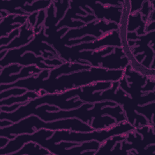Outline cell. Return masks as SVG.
Masks as SVG:
<instances>
[{
  "label": "cell",
  "instance_id": "3",
  "mask_svg": "<svg viewBox=\"0 0 155 155\" xmlns=\"http://www.w3.org/2000/svg\"><path fill=\"white\" fill-rule=\"evenodd\" d=\"M135 128L133 125L125 120L105 129L94 130L88 132L73 131L65 130H56L54 131L52 136L47 139L44 148L48 150L51 154H55L59 148L58 143L61 141L81 143L84 142L96 140L101 144L112 136L127 133L135 130Z\"/></svg>",
  "mask_w": 155,
  "mask_h": 155
},
{
  "label": "cell",
  "instance_id": "28",
  "mask_svg": "<svg viewBox=\"0 0 155 155\" xmlns=\"http://www.w3.org/2000/svg\"><path fill=\"white\" fill-rule=\"evenodd\" d=\"M13 124V122L7 120V119H3V120H1V122H0V127L1 128H4V127H7L8 126L12 125Z\"/></svg>",
  "mask_w": 155,
  "mask_h": 155
},
{
  "label": "cell",
  "instance_id": "10",
  "mask_svg": "<svg viewBox=\"0 0 155 155\" xmlns=\"http://www.w3.org/2000/svg\"><path fill=\"white\" fill-rule=\"evenodd\" d=\"M114 53L102 57L101 67L109 70L125 69L129 64L128 58L121 47H114Z\"/></svg>",
  "mask_w": 155,
  "mask_h": 155
},
{
  "label": "cell",
  "instance_id": "7",
  "mask_svg": "<svg viewBox=\"0 0 155 155\" xmlns=\"http://www.w3.org/2000/svg\"><path fill=\"white\" fill-rule=\"evenodd\" d=\"M119 25L113 22H107L104 20L96 19L93 22L85 24L82 28L79 29H70L67 31L66 34L59 38L58 41L61 43H64L65 42L69 41L70 39L82 37V36L89 34L93 35L96 38L101 37L104 33L114 30H118Z\"/></svg>",
  "mask_w": 155,
  "mask_h": 155
},
{
  "label": "cell",
  "instance_id": "2",
  "mask_svg": "<svg viewBox=\"0 0 155 155\" xmlns=\"http://www.w3.org/2000/svg\"><path fill=\"white\" fill-rule=\"evenodd\" d=\"M42 128L53 131L65 130L81 132H88L94 130L88 124L76 117L45 122L36 115H30L13 123L10 126L1 128L0 136H4L10 140H13L17 135L33 134Z\"/></svg>",
  "mask_w": 155,
  "mask_h": 155
},
{
  "label": "cell",
  "instance_id": "29",
  "mask_svg": "<svg viewBox=\"0 0 155 155\" xmlns=\"http://www.w3.org/2000/svg\"><path fill=\"white\" fill-rule=\"evenodd\" d=\"M9 14L4 10H0V21L2 20L4 18L7 16Z\"/></svg>",
  "mask_w": 155,
  "mask_h": 155
},
{
  "label": "cell",
  "instance_id": "20",
  "mask_svg": "<svg viewBox=\"0 0 155 155\" xmlns=\"http://www.w3.org/2000/svg\"><path fill=\"white\" fill-rule=\"evenodd\" d=\"M22 68V66L18 64H13L9 65L5 67H4L2 69H1V79H3L7 76H10V74L17 73L19 72Z\"/></svg>",
  "mask_w": 155,
  "mask_h": 155
},
{
  "label": "cell",
  "instance_id": "24",
  "mask_svg": "<svg viewBox=\"0 0 155 155\" xmlns=\"http://www.w3.org/2000/svg\"><path fill=\"white\" fill-rule=\"evenodd\" d=\"M28 102H20V103H16L14 104H12L11 105L7 106V105H3L0 107V110L1 111H4V112H7V113H10L13 112L15 110H16L19 107H20L22 105H25Z\"/></svg>",
  "mask_w": 155,
  "mask_h": 155
},
{
  "label": "cell",
  "instance_id": "9",
  "mask_svg": "<svg viewBox=\"0 0 155 155\" xmlns=\"http://www.w3.org/2000/svg\"><path fill=\"white\" fill-rule=\"evenodd\" d=\"M85 4L92 9L96 19L104 20L107 22H113L118 25L120 24L122 18V7L101 5L97 2Z\"/></svg>",
  "mask_w": 155,
  "mask_h": 155
},
{
  "label": "cell",
  "instance_id": "22",
  "mask_svg": "<svg viewBox=\"0 0 155 155\" xmlns=\"http://www.w3.org/2000/svg\"><path fill=\"white\" fill-rule=\"evenodd\" d=\"M53 4H54V5L56 7H58V10H57V12H56V16L54 18V25L56 24H58V21L63 17V16L64 15V12L67 9V8L68 7V5H69V1H67V3L64 5V1H63V5H61V4H57V3L56 2V1H52Z\"/></svg>",
  "mask_w": 155,
  "mask_h": 155
},
{
  "label": "cell",
  "instance_id": "11",
  "mask_svg": "<svg viewBox=\"0 0 155 155\" xmlns=\"http://www.w3.org/2000/svg\"><path fill=\"white\" fill-rule=\"evenodd\" d=\"M19 28V36L16 37L8 45L1 47V51L4 50H8L10 49H13L14 48H18L22 45H25L32 41L35 36L34 28L30 25L28 21L24 24L22 25Z\"/></svg>",
  "mask_w": 155,
  "mask_h": 155
},
{
  "label": "cell",
  "instance_id": "14",
  "mask_svg": "<svg viewBox=\"0 0 155 155\" xmlns=\"http://www.w3.org/2000/svg\"><path fill=\"white\" fill-rule=\"evenodd\" d=\"M28 154V155H47L51 154L46 148L41 147L37 143L30 141L24 145V146L16 152L12 154Z\"/></svg>",
  "mask_w": 155,
  "mask_h": 155
},
{
  "label": "cell",
  "instance_id": "6",
  "mask_svg": "<svg viewBox=\"0 0 155 155\" xmlns=\"http://www.w3.org/2000/svg\"><path fill=\"white\" fill-rule=\"evenodd\" d=\"M50 44L52 45L53 47H54L59 55V58L62 56L75 53L82 50H95L105 46L115 47H122V42L117 30L107 32L101 37L97 38V39L91 42H85L79 45H75L71 47H68L65 45L60 44L56 40L51 41Z\"/></svg>",
  "mask_w": 155,
  "mask_h": 155
},
{
  "label": "cell",
  "instance_id": "30",
  "mask_svg": "<svg viewBox=\"0 0 155 155\" xmlns=\"http://www.w3.org/2000/svg\"><path fill=\"white\" fill-rule=\"evenodd\" d=\"M96 151L95 150H93V151H86L84 153H81V155H94L95 153H96Z\"/></svg>",
  "mask_w": 155,
  "mask_h": 155
},
{
  "label": "cell",
  "instance_id": "1",
  "mask_svg": "<svg viewBox=\"0 0 155 155\" xmlns=\"http://www.w3.org/2000/svg\"><path fill=\"white\" fill-rule=\"evenodd\" d=\"M125 69L109 70L102 67H91L54 79H41L39 81V90H44L47 93H62L67 90L81 88L99 82H117L124 76Z\"/></svg>",
  "mask_w": 155,
  "mask_h": 155
},
{
  "label": "cell",
  "instance_id": "17",
  "mask_svg": "<svg viewBox=\"0 0 155 155\" xmlns=\"http://www.w3.org/2000/svg\"><path fill=\"white\" fill-rule=\"evenodd\" d=\"M127 136V133H125V134H122L120 135H116L110 137L109 139L106 140L104 142L101 144L100 147L96 151L95 154H99V153H108L111 151L114 145H115V144L117 142H122L125 140Z\"/></svg>",
  "mask_w": 155,
  "mask_h": 155
},
{
  "label": "cell",
  "instance_id": "16",
  "mask_svg": "<svg viewBox=\"0 0 155 155\" xmlns=\"http://www.w3.org/2000/svg\"><path fill=\"white\" fill-rule=\"evenodd\" d=\"M38 97H39V94L35 92V91H28L25 94L20 96H12V97L4 99L2 100H1L0 102V105H11L12 104H16V103H20V102H28L33 99H35Z\"/></svg>",
  "mask_w": 155,
  "mask_h": 155
},
{
  "label": "cell",
  "instance_id": "25",
  "mask_svg": "<svg viewBox=\"0 0 155 155\" xmlns=\"http://www.w3.org/2000/svg\"><path fill=\"white\" fill-rule=\"evenodd\" d=\"M154 78H148L147 81V85L142 87L141 88V90L143 92H147V91H152L153 92L154 91Z\"/></svg>",
  "mask_w": 155,
  "mask_h": 155
},
{
  "label": "cell",
  "instance_id": "13",
  "mask_svg": "<svg viewBox=\"0 0 155 155\" xmlns=\"http://www.w3.org/2000/svg\"><path fill=\"white\" fill-rule=\"evenodd\" d=\"M42 69L39 68L35 65L23 67L21 70L20 71V73H17L16 74L8 76L3 79H1L0 83L1 84H12L16 82L21 78H28L29 76H32L33 75L38 76L42 71Z\"/></svg>",
  "mask_w": 155,
  "mask_h": 155
},
{
  "label": "cell",
  "instance_id": "21",
  "mask_svg": "<svg viewBox=\"0 0 155 155\" xmlns=\"http://www.w3.org/2000/svg\"><path fill=\"white\" fill-rule=\"evenodd\" d=\"M28 90L24 88H11L8 90H5L1 92L0 99L2 100L9 97L10 96H20L25 94Z\"/></svg>",
  "mask_w": 155,
  "mask_h": 155
},
{
  "label": "cell",
  "instance_id": "5",
  "mask_svg": "<svg viewBox=\"0 0 155 155\" xmlns=\"http://www.w3.org/2000/svg\"><path fill=\"white\" fill-rule=\"evenodd\" d=\"M45 28L44 26L40 32L35 34L32 41L26 45L17 49L8 50L4 58L0 61V69L9 65V62L11 60L21 56L24 52L27 51H33L37 56H44L45 59H60L57 51L52 46L43 42V39L45 36Z\"/></svg>",
  "mask_w": 155,
  "mask_h": 155
},
{
  "label": "cell",
  "instance_id": "27",
  "mask_svg": "<svg viewBox=\"0 0 155 155\" xmlns=\"http://www.w3.org/2000/svg\"><path fill=\"white\" fill-rule=\"evenodd\" d=\"M10 140L4 136H0V148L5 147Z\"/></svg>",
  "mask_w": 155,
  "mask_h": 155
},
{
  "label": "cell",
  "instance_id": "19",
  "mask_svg": "<svg viewBox=\"0 0 155 155\" xmlns=\"http://www.w3.org/2000/svg\"><path fill=\"white\" fill-rule=\"evenodd\" d=\"M154 105L155 102L153 101L152 103L148 105H144L142 107L137 105L136 107L135 110L139 114H142L147 118L149 125H153L154 126Z\"/></svg>",
  "mask_w": 155,
  "mask_h": 155
},
{
  "label": "cell",
  "instance_id": "31",
  "mask_svg": "<svg viewBox=\"0 0 155 155\" xmlns=\"http://www.w3.org/2000/svg\"><path fill=\"white\" fill-rule=\"evenodd\" d=\"M7 51H8L7 50H4L1 51V52H0V59H1V60L2 59L4 58V56H5V54H7Z\"/></svg>",
  "mask_w": 155,
  "mask_h": 155
},
{
  "label": "cell",
  "instance_id": "23",
  "mask_svg": "<svg viewBox=\"0 0 155 155\" xmlns=\"http://www.w3.org/2000/svg\"><path fill=\"white\" fill-rule=\"evenodd\" d=\"M20 33V28H17L13 30L7 36L1 37L0 39V45L1 47L8 45L10 42H12L16 37H17Z\"/></svg>",
  "mask_w": 155,
  "mask_h": 155
},
{
  "label": "cell",
  "instance_id": "4",
  "mask_svg": "<svg viewBox=\"0 0 155 155\" xmlns=\"http://www.w3.org/2000/svg\"><path fill=\"white\" fill-rule=\"evenodd\" d=\"M81 91V88H76L67 90L62 93H47L28 101L25 105L21 106L13 112L1 111L0 119H7L13 123L17 122L30 116L34 109L38 106L44 104L54 105L59 108L61 110H69L78 108L84 103L78 97Z\"/></svg>",
  "mask_w": 155,
  "mask_h": 155
},
{
  "label": "cell",
  "instance_id": "26",
  "mask_svg": "<svg viewBox=\"0 0 155 155\" xmlns=\"http://www.w3.org/2000/svg\"><path fill=\"white\" fill-rule=\"evenodd\" d=\"M38 12H34L33 13H31L29 15L28 18V20L27 21L29 22V24H30V25L33 28L36 24L35 22H36V16L37 15H38Z\"/></svg>",
  "mask_w": 155,
  "mask_h": 155
},
{
  "label": "cell",
  "instance_id": "8",
  "mask_svg": "<svg viewBox=\"0 0 155 155\" xmlns=\"http://www.w3.org/2000/svg\"><path fill=\"white\" fill-rule=\"evenodd\" d=\"M54 132L53 130L42 128L33 134L17 135L15 139L10 140L5 147L0 148V155L12 154L19 150L25 143L30 141L37 143L42 147L45 140L52 136Z\"/></svg>",
  "mask_w": 155,
  "mask_h": 155
},
{
  "label": "cell",
  "instance_id": "15",
  "mask_svg": "<svg viewBox=\"0 0 155 155\" xmlns=\"http://www.w3.org/2000/svg\"><path fill=\"white\" fill-rule=\"evenodd\" d=\"M135 13H130L127 24V33L134 31L138 26H140L139 29L137 30V35H140L145 33V22L141 19V14L140 12Z\"/></svg>",
  "mask_w": 155,
  "mask_h": 155
},
{
  "label": "cell",
  "instance_id": "12",
  "mask_svg": "<svg viewBox=\"0 0 155 155\" xmlns=\"http://www.w3.org/2000/svg\"><path fill=\"white\" fill-rule=\"evenodd\" d=\"M29 16V15H28ZM28 15H8L1 20V38L7 36L13 30L19 28L27 22Z\"/></svg>",
  "mask_w": 155,
  "mask_h": 155
},
{
  "label": "cell",
  "instance_id": "18",
  "mask_svg": "<svg viewBox=\"0 0 155 155\" xmlns=\"http://www.w3.org/2000/svg\"><path fill=\"white\" fill-rule=\"evenodd\" d=\"M31 1H30L25 5L22 6L21 9L27 13L31 14L34 12H36V11H41L42 9L47 8L52 3V1H33L31 4L28 5V3Z\"/></svg>",
  "mask_w": 155,
  "mask_h": 155
}]
</instances>
